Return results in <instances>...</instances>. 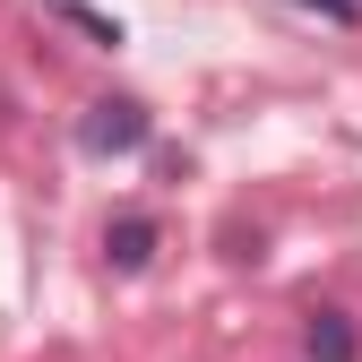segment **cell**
<instances>
[{"instance_id": "cell-1", "label": "cell", "mask_w": 362, "mask_h": 362, "mask_svg": "<svg viewBox=\"0 0 362 362\" xmlns=\"http://www.w3.org/2000/svg\"><path fill=\"white\" fill-rule=\"evenodd\" d=\"M147 139H156V112L139 95H104V104H86V121H78V147L86 156H139Z\"/></svg>"}, {"instance_id": "cell-2", "label": "cell", "mask_w": 362, "mask_h": 362, "mask_svg": "<svg viewBox=\"0 0 362 362\" xmlns=\"http://www.w3.org/2000/svg\"><path fill=\"white\" fill-rule=\"evenodd\" d=\"M156 242H164V224H156V216H121L112 233H104V259L121 267V276H139V267L156 259Z\"/></svg>"}, {"instance_id": "cell-3", "label": "cell", "mask_w": 362, "mask_h": 362, "mask_svg": "<svg viewBox=\"0 0 362 362\" xmlns=\"http://www.w3.org/2000/svg\"><path fill=\"white\" fill-rule=\"evenodd\" d=\"M354 354H362V337L345 310H310V362H354Z\"/></svg>"}, {"instance_id": "cell-4", "label": "cell", "mask_w": 362, "mask_h": 362, "mask_svg": "<svg viewBox=\"0 0 362 362\" xmlns=\"http://www.w3.org/2000/svg\"><path fill=\"white\" fill-rule=\"evenodd\" d=\"M52 18H61V26H78L86 43H104V52H112V43H121V26H112L104 9H86V0H52Z\"/></svg>"}, {"instance_id": "cell-5", "label": "cell", "mask_w": 362, "mask_h": 362, "mask_svg": "<svg viewBox=\"0 0 362 362\" xmlns=\"http://www.w3.org/2000/svg\"><path fill=\"white\" fill-rule=\"evenodd\" d=\"M293 9H310V18H328V26H362V0H293Z\"/></svg>"}]
</instances>
